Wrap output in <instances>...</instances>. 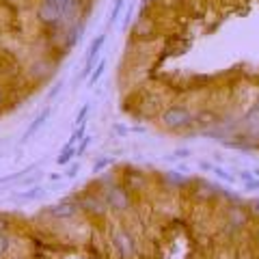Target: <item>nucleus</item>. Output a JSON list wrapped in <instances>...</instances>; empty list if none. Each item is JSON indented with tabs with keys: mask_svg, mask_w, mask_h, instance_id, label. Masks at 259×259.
I'll return each instance as SVG.
<instances>
[{
	"mask_svg": "<svg viewBox=\"0 0 259 259\" xmlns=\"http://www.w3.org/2000/svg\"><path fill=\"white\" fill-rule=\"evenodd\" d=\"M162 123L168 130H180V127H188L192 123V115L186 108H168L164 115H162Z\"/></svg>",
	"mask_w": 259,
	"mask_h": 259,
	"instance_id": "f257e3e1",
	"label": "nucleus"
},
{
	"mask_svg": "<svg viewBox=\"0 0 259 259\" xmlns=\"http://www.w3.org/2000/svg\"><path fill=\"white\" fill-rule=\"evenodd\" d=\"M115 248L119 250V255L123 257V259H130L134 255V240H132V236H130V233H125V231H117L115 233Z\"/></svg>",
	"mask_w": 259,
	"mask_h": 259,
	"instance_id": "f03ea898",
	"label": "nucleus"
},
{
	"mask_svg": "<svg viewBox=\"0 0 259 259\" xmlns=\"http://www.w3.org/2000/svg\"><path fill=\"white\" fill-rule=\"evenodd\" d=\"M106 203L110 207L119 209V212H123V209L130 205V197H127V192L123 188H108V192H106Z\"/></svg>",
	"mask_w": 259,
	"mask_h": 259,
	"instance_id": "7ed1b4c3",
	"label": "nucleus"
},
{
	"mask_svg": "<svg viewBox=\"0 0 259 259\" xmlns=\"http://www.w3.org/2000/svg\"><path fill=\"white\" fill-rule=\"evenodd\" d=\"M39 20L44 24H59L61 22V15L56 11L52 0H41V5H39Z\"/></svg>",
	"mask_w": 259,
	"mask_h": 259,
	"instance_id": "20e7f679",
	"label": "nucleus"
},
{
	"mask_svg": "<svg viewBox=\"0 0 259 259\" xmlns=\"http://www.w3.org/2000/svg\"><path fill=\"white\" fill-rule=\"evenodd\" d=\"M80 205L78 203H71V201H65V203H59V205H52L50 207V214L54 218H71L78 214Z\"/></svg>",
	"mask_w": 259,
	"mask_h": 259,
	"instance_id": "39448f33",
	"label": "nucleus"
},
{
	"mask_svg": "<svg viewBox=\"0 0 259 259\" xmlns=\"http://www.w3.org/2000/svg\"><path fill=\"white\" fill-rule=\"evenodd\" d=\"M52 3H54L56 11H59V15H61V22L69 20L71 15H74L76 7H78V0H52Z\"/></svg>",
	"mask_w": 259,
	"mask_h": 259,
	"instance_id": "423d86ee",
	"label": "nucleus"
},
{
	"mask_svg": "<svg viewBox=\"0 0 259 259\" xmlns=\"http://www.w3.org/2000/svg\"><path fill=\"white\" fill-rule=\"evenodd\" d=\"M78 205H80V207H84L87 212L97 214V216L106 212V203H104V201H100V199H95V197H84V199L80 201Z\"/></svg>",
	"mask_w": 259,
	"mask_h": 259,
	"instance_id": "0eeeda50",
	"label": "nucleus"
},
{
	"mask_svg": "<svg viewBox=\"0 0 259 259\" xmlns=\"http://www.w3.org/2000/svg\"><path fill=\"white\" fill-rule=\"evenodd\" d=\"M48 117H50V108H48V110H44V112H41V115H39V117H37V119H35V121H32V123L28 125V130H26V134H24V141H28V139H30V136H32V134H35V132H37V130H39V127H41V125L46 123V119H48Z\"/></svg>",
	"mask_w": 259,
	"mask_h": 259,
	"instance_id": "6e6552de",
	"label": "nucleus"
},
{
	"mask_svg": "<svg viewBox=\"0 0 259 259\" xmlns=\"http://www.w3.org/2000/svg\"><path fill=\"white\" fill-rule=\"evenodd\" d=\"M104 71H106V61H100V63H97V67H95V71L89 74V87H95L97 82H100V78L104 76Z\"/></svg>",
	"mask_w": 259,
	"mask_h": 259,
	"instance_id": "1a4fd4ad",
	"label": "nucleus"
},
{
	"mask_svg": "<svg viewBox=\"0 0 259 259\" xmlns=\"http://www.w3.org/2000/svg\"><path fill=\"white\" fill-rule=\"evenodd\" d=\"M123 7H125V0H115L110 7V13H108V24H115L119 20V15L121 11H123Z\"/></svg>",
	"mask_w": 259,
	"mask_h": 259,
	"instance_id": "9d476101",
	"label": "nucleus"
},
{
	"mask_svg": "<svg viewBox=\"0 0 259 259\" xmlns=\"http://www.w3.org/2000/svg\"><path fill=\"white\" fill-rule=\"evenodd\" d=\"M74 156H76V149L71 147V145H67V147L63 149V153H61V156L56 158V162H59V164H67V162H69L71 158H74Z\"/></svg>",
	"mask_w": 259,
	"mask_h": 259,
	"instance_id": "9b49d317",
	"label": "nucleus"
},
{
	"mask_svg": "<svg viewBox=\"0 0 259 259\" xmlns=\"http://www.w3.org/2000/svg\"><path fill=\"white\" fill-rule=\"evenodd\" d=\"M212 171L216 173V177H221V180H223V182H229V184H233V182H236V177H233V175H229V173H227V171H225V168H223V166H212Z\"/></svg>",
	"mask_w": 259,
	"mask_h": 259,
	"instance_id": "f8f14e48",
	"label": "nucleus"
},
{
	"mask_svg": "<svg viewBox=\"0 0 259 259\" xmlns=\"http://www.w3.org/2000/svg\"><path fill=\"white\" fill-rule=\"evenodd\" d=\"M82 139H84V123H82V125H78V130H76L74 134H71V139H69V143H67V145H71V147H74V145H76V143H80Z\"/></svg>",
	"mask_w": 259,
	"mask_h": 259,
	"instance_id": "ddd939ff",
	"label": "nucleus"
},
{
	"mask_svg": "<svg viewBox=\"0 0 259 259\" xmlns=\"http://www.w3.org/2000/svg\"><path fill=\"white\" fill-rule=\"evenodd\" d=\"M39 194H41V188H30L28 192H22V194H18V197L24 199V201H30V199H37Z\"/></svg>",
	"mask_w": 259,
	"mask_h": 259,
	"instance_id": "4468645a",
	"label": "nucleus"
},
{
	"mask_svg": "<svg viewBox=\"0 0 259 259\" xmlns=\"http://www.w3.org/2000/svg\"><path fill=\"white\" fill-rule=\"evenodd\" d=\"M244 186H246V190H259V180H255V177L250 175L248 180H244Z\"/></svg>",
	"mask_w": 259,
	"mask_h": 259,
	"instance_id": "2eb2a0df",
	"label": "nucleus"
},
{
	"mask_svg": "<svg viewBox=\"0 0 259 259\" xmlns=\"http://www.w3.org/2000/svg\"><path fill=\"white\" fill-rule=\"evenodd\" d=\"M87 112H89V104H87V106H82V110H80V115L76 117L78 125H82V123H84V117H87Z\"/></svg>",
	"mask_w": 259,
	"mask_h": 259,
	"instance_id": "dca6fc26",
	"label": "nucleus"
},
{
	"mask_svg": "<svg viewBox=\"0 0 259 259\" xmlns=\"http://www.w3.org/2000/svg\"><path fill=\"white\" fill-rule=\"evenodd\" d=\"M7 248H9V242H7V236H5V233H0V255H3Z\"/></svg>",
	"mask_w": 259,
	"mask_h": 259,
	"instance_id": "f3484780",
	"label": "nucleus"
},
{
	"mask_svg": "<svg viewBox=\"0 0 259 259\" xmlns=\"http://www.w3.org/2000/svg\"><path fill=\"white\" fill-rule=\"evenodd\" d=\"M110 162H112V160H100V162H97V164L93 166V171H100V168H104L106 164H110Z\"/></svg>",
	"mask_w": 259,
	"mask_h": 259,
	"instance_id": "a211bd4d",
	"label": "nucleus"
},
{
	"mask_svg": "<svg viewBox=\"0 0 259 259\" xmlns=\"http://www.w3.org/2000/svg\"><path fill=\"white\" fill-rule=\"evenodd\" d=\"M132 11H134V7L130 5V9H127V13H125V26L130 24V20H132Z\"/></svg>",
	"mask_w": 259,
	"mask_h": 259,
	"instance_id": "6ab92c4d",
	"label": "nucleus"
},
{
	"mask_svg": "<svg viewBox=\"0 0 259 259\" xmlns=\"http://www.w3.org/2000/svg\"><path fill=\"white\" fill-rule=\"evenodd\" d=\"M5 231H7V221L0 218V233H5Z\"/></svg>",
	"mask_w": 259,
	"mask_h": 259,
	"instance_id": "aec40b11",
	"label": "nucleus"
},
{
	"mask_svg": "<svg viewBox=\"0 0 259 259\" xmlns=\"http://www.w3.org/2000/svg\"><path fill=\"white\" fill-rule=\"evenodd\" d=\"M253 212H257V214H259V199H255V201H253Z\"/></svg>",
	"mask_w": 259,
	"mask_h": 259,
	"instance_id": "412c9836",
	"label": "nucleus"
},
{
	"mask_svg": "<svg viewBox=\"0 0 259 259\" xmlns=\"http://www.w3.org/2000/svg\"><path fill=\"white\" fill-rule=\"evenodd\" d=\"M0 102H3V91H0Z\"/></svg>",
	"mask_w": 259,
	"mask_h": 259,
	"instance_id": "4be33fe9",
	"label": "nucleus"
},
{
	"mask_svg": "<svg viewBox=\"0 0 259 259\" xmlns=\"http://www.w3.org/2000/svg\"><path fill=\"white\" fill-rule=\"evenodd\" d=\"M255 175H257V177H259V168H257V171H255Z\"/></svg>",
	"mask_w": 259,
	"mask_h": 259,
	"instance_id": "5701e85b",
	"label": "nucleus"
}]
</instances>
